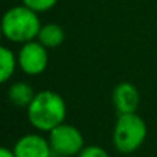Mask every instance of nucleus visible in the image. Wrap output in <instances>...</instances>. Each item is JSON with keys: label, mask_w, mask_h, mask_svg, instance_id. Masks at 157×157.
Returning <instances> with one entry per match:
<instances>
[{"label": "nucleus", "mask_w": 157, "mask_h": 157, "mask_svg": "<svg viewBox=\"0 0 157 157\" xmlns=\"http://www.w3.org/2000/svg\"><path fill=\"white\" fill-rule=\"evenodd\" d=\"M66 112V102L58 92L43 90L36 92L26 109V116L33 128L41 132H50L65 123Z\"/></svg>", "instance_id": "f257e3e1"}, {"label": "nucleus", "mask_w": 157, "mask_h": 157, "mask_svg": "<svg viewBox=\"0 0 157 157\" xmlns=\"http://www.w3.org/2000/svg\"><path fill=\"white\" fill-rule=\"evenodd\" d=\"M41 29L37 13L26 6H15L6 11L2 19V32L13 43H29L39 36Z\"/></svg>", "instance_id": "f03ea898"}, {"label": "nucleus", "mask_w": 157, "mask_h": 157, "mask_svg": "<svg viewBox=\"0 0 157 157\" xmlns=\"http://www.w3.org/2000/svg\"><path fill=\"white\" fill-rule=\"evenodd\" d=\"M146 135V123L139 114H119L113 130V145L117 152L124 155L136 152L144 145Z\"/></svg>", "instance_id": "7ed1b4c3"}, {"label": "nucleus", "mask_w": 157, "mask_h": 157, "mask_svg": "<svg viewBox=\"0 0 157 157\" xmlns=\"http://www.w3.org/2000/svg\"><path fill=\"white\" fill-rule=\"evenodd\" d=\"M48 142L54 156L73 157L84 149V136L77 127L62 123L48 132Z\"/></svg>", "instance_id": "20e7f679"}, {"label": "nucleus", "mask_w": 157, "mask_h": 157, "mask_svg": "<svg viewBox=\"0 0 157 157\" xmlns=\"http://www.w3.org/2000/svg\"><path fill=\"white\" fill-rule=\"evenodd\" d=\"M48 52L40 41H29L22 44L18 52V66L25 75L37 76L47 69Z\"/></svg>", "instance_id": "39448f33"}, {"label": "nucleus", "mask_w": 157, "mask_h": 157, "mask_svg": "<svg viewBox=\"0 0 157 157\" xmlns=\"http://www.w3.org/2000/svg\"><path fill=\"white\" fill-rule=\"evenodd\" d=\"M15 157H52L48 139L40 134H26L15 142L13 147Z\"/></svg>", "instance_id": "423d86ee"}, {"label": "nucleus", "mask_w": 157, "mask_h": 157, "mask_svg": "<svg viewBox=\"0 0 157 157\" xmlns=\"http://www.w3.org/2000/svg\"><path fill=\"white\" fill-rule=\"evenodd\" d=\"M113 105L119 114L136 113V109L141 102L139 91L130 81H121L113 90Z\"/></svg>", "instance_id": "0eeeda50"}, {"label": "nucleus", "mask_w": 157, "mask_h": 157, "mask_svg": "<svg viewBox=\"0 0 157 157\" xmlns=\"http://www.w3.org/2000/svg\"><path fill=\"white\" fill-rule=\"evenodd\" d=\"M36 92L30 84L25 83V81H15L8 87L7 97L10 102L17 108H24L28 109L30 102L33 101Z\"/></svg>", "instance_id": "6e6552de"}, {"label": "nucleus", "mask_w": 157, "mask_h": 157, "mask_svg": "<svg viewBox=\"0 0 157 157\" xmlns=\"http://www.w3.org/2000/svg\"><path fill=\"white\" fill-rule=\"evenodd\" d=\"M37 41H40L46 48H57L65 41V30L57 24H47L41 26Z\"/></svg>", "instance_id": "1a4fd4ad"}, {"label": "nucleus", "mask_w": 157, "mask_h": 157, "mask_svg": "<svg viewBox=\"0 0 157 157\" xmlns=\"http://www.w3.org/2000/svg\"><path fill=\"white\" fill-rule=\"evenodd\" d=\"M17 66H18V57H15V54L10 48L2 47L0 48V81L7 83L15 73Z\"/></svg>", "instance_id": "9d476101"}, {"label": "nucleus", "mask_w": 157, "mask_h": 157, "mask_svg": "<svg viewBox=\"0 0 157 157\" xmlns=\"http://www.w3.org/2000/svg\"><path fill=\"white\" fill-rule=\"evenodd\" d=\"M22 2H24V6H26L30 10L36 13H44L54 7L58 0H22Z\"/></svg>", "instance_id": "9b49d317"}, {"label": "nucleus", "mask_w": 157, "mask_h": 157, "mask_svg": "<svg viewBox=\"0 0 157 157\" xmlns=\"http://www.w3.org/2000/svg\"><path fill=\"white\" fill-rule=\"evenodd\" d=\"M77 157H109V153L98 145H88L77 155Z\"/></svg>", "instance_id": "f8f14e48"}, {"label": "nucleus", "mask_w": 157, "mask_h": 157, "mask_svg": "<svg viewBox=\"0 0 157 157\" xmlns=\"http://www.w3.org/2000/svg\"><path fill=\"white\" fill-rule=\"evenodd\" d=\"M0 157H15V153H14L13 149H8V147H2L0 149Z\"/></svg>", "instance_id": "ddd939ff"}, {"label": "nucleus", "mask_w": 157, "mask_h": 157, "mask_svg": "<svg viewBox=\"0 0 157 157\" xmlns=\"http://www.w3.org/2000/svg\"><path fill=\"white\" fill-rule=\"evenodd\" d=\"M52 157H62V156H52Z\"/></svg>", "instance_id": "4468645a"}]
</instances>
